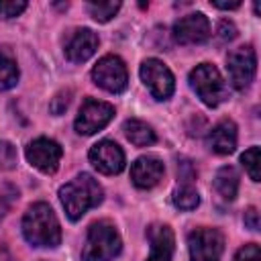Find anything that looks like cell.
Instances as JSON below:
<instances>
[{
	"label": "cell",
	"mask_w": 261,
	"mask_h": 261,
	"mask_svg": "<svg viewBox=\"0 0 261 261\" xmlns=\"http://www.w3.org/2000/svg\"><path fill=\"white\" fill-rule=\"evenodd\" d=\"M92 80L96 86L104 88L106 92L118 94L128 84L126 65L118 55H104L92 69Z\"/></svg>",
	"instance_id": "obj_7"
},
{
	"label": "cell",
	"mask_w": 261,
	"mask_h": 261,
	"mask_svg": "<svg viewBox=\"0 0 261 261\" xmlns=\"http://www.w3.org/2000/svg\"><path fill=\"white\" fill-rule=\"evenodd\" d=\"M208 37H210V22L202 12L186 14L173 24V41L179 45L204 43Z\"/></svg>",
	"instance_id": "obj_12"
},
{
	"label": "cell",
	"mask_w": 261,
	"mask_h": 261,
	"mask_svg": "<svg viewBox=\"0 0 261 261\" xmlns=\"http://www.w3.org/2000/svg\"><path fill=\"white\" fill-rule=\"evenodd\" d=\"M98 49V35L90 29H75L65 43V57L71 63L88 61Z\"/></svg>",
	"instance_id": "obj_13"
},
{
	"label": "cell",
	"mask_w": 261,
	"mask_h": 261,
	"mask_svg": "<svg viewBox=\"0 0 261 261\" xmlns=\"http://www.w3.org/2000/svg\"><path fill=\"white\" fill-rule=\"evenodd\" d=\"M200 204V196L198 192L190 186V184H181L175 192H173V206L179 210H194Z\"/></svg>",
	"instance_id": "obj_19"
},
{
	"label": "cell",
	"mask_w": 261,
	"mask_h": 261,
	"mask_svg": "<svg viewBox=\"0 0 261 261\" xmlns=\"http://www.w3.org/2000/svg\"><path fill=\"white\" fill-rule=\"evenodd\" d=\"M120 8V2H88V12L98 22H108Z\"/></svg>",
	"instance_id": "obj_21"
},
{
	"label": "cell",
	"mask_w": 261,
	"mask_h": 261,
	"mask_svg": "<svg viewBox=\"0 0 261 261\" xmlns=\"http://www.w3.org/2000/svg\"><path fill=\"white\" fill-rule=\"evenodd\" d=\"M59 200L69 220H80L90 208L104 200V190L90 173H80L59 188Z\"/></svg>",
	"instance_id": "obj_1"
},
{
	"label": "cell",
	"mask_w": 261,
	"mask_h": 261,
	"mask_svg": "<svg viewBox=\"0 0 261 261\" xmlns=\"http://www.w3.org/2000/svg\"><path fill=\"white\" fill-rule=\"evenodd\" d=\"M16 82H18L16 63L10 57L0 55V90H10L12 86H16Z\"/></svg>",
	"instance_id": "obj_20"
},
{
	"label": "cell",
	"mask_w": 261,
	"mask_h": 261,
	"mask_svg": "<svg viewBox=\"0 0 261 261\" xmlns=\"http://www.w3.org/2000/svg\"><path fill=\"white\" fill-rule=\"evenodd\" d=\"M27 8L24 0H0V16L2 18H14Z\"/></svg>",
	"instance_id": "obj_23"
},
{
	"label": "cell",
	"mask_w": 261,
	"mask_h": 261,
	"mask_svg": "<svg viewBox=\"0 0 261 261\" xmlns=\"http://www.w3.org/2000/svg\"><path fill=\"white\" fill-rule=\"evenodd\" d=\"M27 161L37 167L39 171L43 173H55L57 167H59V161H61V147L59 143H55L53 139H47V137H39L35 141H31L27 145Z\"/></svg>",
	"instance_id": "obj_10"
},
{
	"label": "cell",
	"mask_w": 261,
	"mask_h": 261,
	"mask_svg": "<svg viewBox=\"0 0 261 261\" xmlns=\"http://www.w3.org/2000/svg\"><path fill=\"white\" fill-rule=\"evenodd\" d=\"M16 165V149L8 141H0V169H12Z\"/></svg>",
	"instance_id": "obj_24"
},
{
	"label": "cell",
	"mask_w": 261,
	"mask_h": 261,
	"mask_svg": "<svg viewBox=\"0 0 261 261\" xmlns=\"http://www.w3.org/2000/svg\"><path fill=\"white\" fill-rule=\"evenodd\" d=\"M0 261H16V259L10 255V251H6V249H0Z\"/></svg>",
	"instance_id": "obj_30"
},
{
	"label": "cell",
	"mask_w": 261,
	"mask_h": 261,
	"mask_svg": "<svg viewBox=\"0 0 261 261\" xmlns=\"http://www.w3.org/2000/svg\"><path fill=\"white\" fill-rule=\"evenodd\" d=\"M90 163L100 171V173H106V175H114V173H120L124 169V151L114 143V141H98L90 153Z\"/></svg>",
	"instance_id": "obj_11"
},
{
	"label": "cell",
	"mask_w": 261,
	"mask_h": 261,
	"mask_svg": "<svg viewBox=\"0 0 261 261\" xmlns=\"http://www.w3.org/2000/svg\"><path fill=\"white\" fill-rule=\"evenodd\" d=\"M214 190L224 200H234L239 192V173L232 165H224L214 175Z\"/></svg>",
	"instance_id": "obj_17"
},
{
	"label": "cell",
	"mask_w": 261,
	"mask_h": 261,
	"mask_svg": "<svg viewBox=\"0 0 261 261\" xmlns=\"http://www.w3.org/2000/svg\"><path fill=\"white\" fill-rule=\"evenodd\" d=\"M22 234L33 247H57L61 243V228L53 208L45 202L33 204L22 216Z\"/></svg>",
	"instance_id": "obj_2"
},
{
	"label": "cell",
	"mask_w": 261,
	"mask_h": 261,
	"mask_svg": "<svg viewBox=\"0 0 261 261\" xmlns=\"http://www.w3.org/2000/svg\"><path fill=\"white\" fill-rule=\"evenodd\" d=\"M245 224L251 228V230H257L259 228V212L257 208H249L245 212Z\"/></svg>",
	"instance_id": "obj_28"
},
{
	"label": "cell",
	"mask_w": 261,
	"mask_h": 261,
	"mask_svg": "<svg viewBox=\"0 0 261 261\" xmlns=\"http://www.w3.org/2000/svg\"><path fill=\"white\" fill-rule=\"evenodd\" d=\"M122 251V241L114 224L108 220H98L90 226L84 249L82 261H112Z\"/></svg>",
	"instance_id": "obj_3"
},
{
	"label": "cell",
	"mask_w": 261,
	"mask_h": 261,
	"mask_svg": "<svg viewBox=\"0 0 261 261\" xmlns=\"http://www.w3.org/2000/svg\"><path fill=\"white\" fill-rule=\"evenodd\" d=\"M163 163L153 155H143L130 165V179L141 190H151L163 177Z\"/></svg>",
	"instance_id": "obj_14"
},
{
	"label": "cell",
	"mask_w": 261,
	"mask_h": 261,
	"mask_svg": "<svg viewBox=\"0 0 261 261\" xmlns=\"http://www.w3.org/2000/svg\"><path fill=\"white\" fill-rule=\"evenodd\" d=\"M218 33H220V39H222V41H230V39L237 37V29H234V24L228 22V20H222V22H220Z\"/></svg>",
	"instance_id": "obj_27"
},
{
	"label": "cell",
	"mask_w": 261,
	"mask_h": 261,
	"mask_svg": "<svg viewBox=\"0 0 261 261\" xmlns=\"http://www.w3.org/2000/svg\"><path fill=\"white\" fill-rule=\"evenodd\" d=\"M216 8H222V10H228V8H239L241 6V2L239 0H234V2H212Z\"/></svg>",
	"instance_id": "obj_29"
},
{
	"label": "cell",
	"mask_w": 261,
	"mask_h": 261,
	"mask_svg": "<svg viewBox=\"0 0 261 261\" xmlns=\"http://www.w3.org/2000/svg\"><path fill=\"white\" fill-rule=\"evenodd\" d=\"M226 69H228V77L232 86L237 90H245L253 82L255 69H257V57H255L253 47L247 45V47H239L230 51L226 57Z\"/></svg>",
	"instance_id": "obj_9"
},
{
	"label": "cell",
	"mask_w": 261,
	"mask_h": 261,
	"mask_svg": "<svg viewBox=\"0 0 261 261\" xmlns=\"http://www.w3.org/2000/svg\"><path fill=\"white\" fill-rule=\"evenodd\" d=\"M188 249L192 261H220L224 251V237L216 228H194L188 234Z\"/></svg>",
	"instance_id": "obj_5"
},
{
	"label": "cell",
	"mask_w": 261,
	"mask_h": 261,
	"mask_svg": "<svg viewBox=\"0 0 261 261\" xmlns=\"http://www.w3.org/2000/svg\"><path fill=\"white\" fill-rule=\"evenodd\" d=\"M67 104H69V92H61V94H57V96L53 98V102H51V110H53V114H61V112L67 108Z\"/></svg>",
	"instance_id": "obj_26"
},
{
	"label": "cell",
	"mask_w": 261,
	"mask_h": 261,
	"mask_svg": "<svg viewBox=\"0 0 261 261\" xmlns=\"http://www.w3.org/2000/svg\"><path fill=\"white\" fill-rule=\"evenodd\" d=\"M149 241H151V253L147 261H171L173 255V232L165 224H153L149 228Z\"/></svg>",
	"instance_id": "obj_16"
},
{
	"label": "cell",
	"mask_w": 261,
	"mask_h": 261,
	"mask_svg": "<svg viewBox=\"0 0 261 261\" xmlns=\"http://www.w3.org/2000/svg\"><path fill=\"white\" fill-rule=\"evenodd\" d=\"M234 261H261V251H259V245L249 243V245L241 247V249H239V253L234 255Z\"/></svg>",
	"instance_id": "obj_25"
},
{
	"label": "cell",
	"mask_w": 261,
	"mask_h": 261,
	"mask_svg": "<svg viewBox=\"0 0 261 261\" xmlns=\"http://www.w3.org/2000/svg\"><path fill=\"white\" fill-rule=\"evenodd\" d=\"M208 147L218 155H228L237 147V124L228 118L220 120L208 133Z\"/></svg>",
	"instance_id": "obj_15"
},
{
	"label": "cell",
	"mask_w": 261,
	"mask_h": 261,
	"mask_svg": "<svg viewBox=\"0 0 261 261\" xmlns=\"http://www.w3.org/2000/svg\"><path fill=\"white\" fill-rule=\"evenodd\" d=\"M122 128H124L126 139H128L133 145H137V147H147V145H153V143H155V133H153V128H151L147 122L139 120V118H128Z\"/></svg>",
	"instance_id": "obj_18"
},
{
	"label": "cell",
	"mask_w": 261,
	"mask_h": 261,
	"mask_svg": "<svg viewBox=\"0 0 261 261\" xmlns=\"http://www.w3.org/2000/svg\"><path fill=\"white\" fill-rule=\"evenodd\" d=\"M190 86L198 94V98L214 108L226 98V84L220 71L212 63H200L190 71Z\"/></svg>",
	"instance_id": "obj_4"
},
{
	"label": "cell",
	"mask_w": 261,
	"mask_h": 261,
	"mask_svg": "<svg viewBox=\"0 0 261 261\" xmlns=\"http://www.w3.org/2000/svg\"><path fill=\"white\" fill-rule=\"evenodd\" d=\"M241 163L245 165V169H247V173H249V177L253 179V181H259L261 179V175H259V147H249L243 155H241Z\"/></svg>",
	"instance_id": "obj_22"
},
{
	"label": "cell",
	"mask_w": 261,
	"mask_h": 261,
	"mask_svg": "<svg viewBox=\"0 0 261 261\" xmlns=\"http://www.w3.org/2000/svg\"><path fill=\"white\" fill-rule=\"evenodd\" d=\"M114 116V106L102 100H94V98H86L77 116H75V133L90 137L98 130H102Z\"/></svg>",
	"instance_id": "obj_6"
},
{
	"label": "cell",
	"mask_w": 261,
	"mask_h": 261,
	"mask_svg": "<svg viewBox=\"0 0 261 261\" xmlns=\"http://www.w3.org/2000/svg\"><path fill=\"white\" fill-rule=\"evenodd\" d=\"M141 80L147 86V90L151 92V96L155 100H167L173 94L175 82H173V73L169 71V67L159 61V59H145L141 63Z\"/></svg>",
	"instance_id": "obj_8"
}]
</instances>
